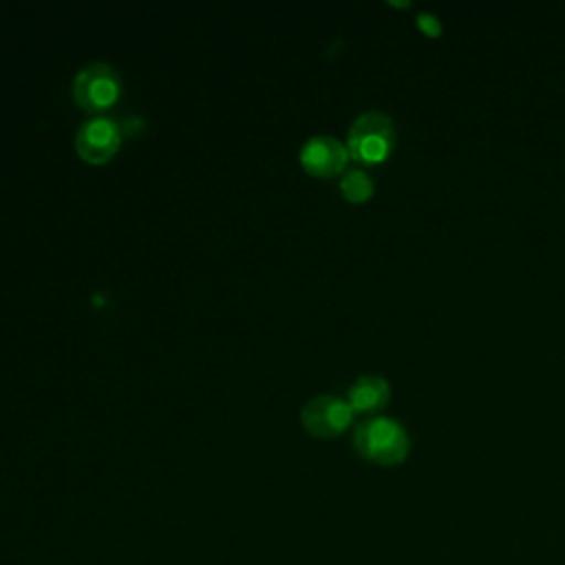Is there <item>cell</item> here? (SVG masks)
<instances>
[{"label":"cell","instance_id":"277c9868","mask_svg":"<svg viewBox=\"0 0 565 565\" xmlns=\"http://www.w3.org/2000/svg\"><path fill=\"white\" fill-rule=\"evenodd\" d=\"M351 417L353 408L349 406V402L335 395H318L309 399L300 413L305 430L322 439L338 437L340 433H344V428L351 424Z\"/></svg>","mask_w":565,"mask_h":565},{"label":"cell","instance_id":"5b68a950","mask_svg":"<svg viewBox=\"0 0 565 565\" xmlns=\"http://www.w3.org/2000/svg\"><path fill=\"white\" fill-rule=\"evenodd\" d=\"M121 143L117 124L108 117H93L82 124L75 137V150L86 163H106Z\"/></svg>","mask_w":565,"mask_h":565},{"label":"cell","instance_id":"8992f818","mask_svg":"<svg viewBox=\"0 0 565 565\" xmlns=\"http://www.w3.org/2000/svg\"><path fill=\"white\" fill-rule=\"evenodd\" d=\"M349 159L347 146L331 135H316L300 148V163L313 177L338 174Z\"/></svg>","mask_w":565,"mask_h":565},{"label":"cell","instance_id":"3957f363","mask_svg":"<svg viewBox=\"0 0 565 565\" xmlns=\"http://www.w3.org/2000/svg\"><path fill=\"white\" fill-rule=\"evenodd\" d=\"M119 90H121L119 73L108 62L86 64L73 79L75 102L90 113L113 106L119 97Z\"/></svg>","mask_w":565,"mask_h":565},{"label":"cell","instance_id":"52a82bcc","mask_svg":"<svg viewBox=\"0 0 565 565\" xmlns=\"http://www.w3.org/2000/svg\"><path fill=\"white\" fill-rule=\"evenodd\" d=\"M391 397V386L382 375H360L349 386V406L353 413H369L382 408Z\"/></svg>","mask_w":565,"mask_h":565},{"label":"cell","instance_id":"9c48e42d","mask_svg":"<svg viewBox=\"0 0 565 565\" xmlns=\"http://www.w3.org/2000/svg\"><path fill=\"white\" fill-rule=\"evenodd\" d=\"M417 24H419V29H422L424 33H428V35H437V33L441 31V22L437 20V15H433V13H428V11H424V13L417 15Z\"/></svg>","mask_w":565,"mask_h":565},{"label":"cell","instance_id":"7a4b0ae2","mask_svg":"<svg viewBox=\"0 0 565 565\" xmlns=\"http://www.w3.org/2000/svg\"><path fill=\"white\" fill-rule=\"evenodd\" d=\"M395 146L393 119L382 110H366L349 128L347 150L353 159L377 163L391 154Z\"/></svg>","mask_w":565,"mask_h":565},{"label":"cell","instance_id":"6da1fadb","mask_svg":"<svg viewBox=\"0 0 565 565\" xmlns=\"http://www.w3.org/2000/svg\"><path fill=\"white\" fill-rule=\"evenodd\" d=\"M353 448L371 463L395 466L406 459L411 441L399 422L391 417H371L358 424L353 433Z\"/></svg>","mask_w":565,"mask_h":565},{"label":"cell","instance_id":"ba28073f","mask_svg":"<svg viewBox=\"0 0 565 565\" xmlns=\"http://www.w3.org/2000/svg\"><path fill=\"white\" fill-rule=\"evenodd\" d=\"M340 190H342L344 199H349L353 203H362L373 194V181L362 170H349L340 181Z\"/></svg>","mask_w":565,"mask_h":565}]
</instances>
